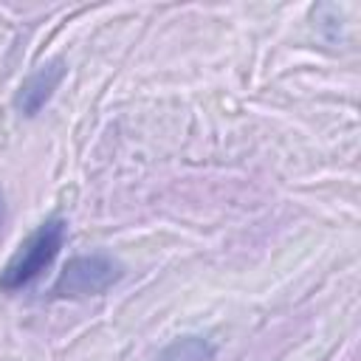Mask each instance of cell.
Wrapping results in <instances>:
<instances>
[{
    "label": "cell",
    "mask_w": 361,
    "mask_h": 361,
    "mask_svg": "<svg viewBox=\"0 0 361 361\" xmlns=\"http://www.w3.org/2000/svg\"><path fill=\"white\" fill-rule=\"evenodd\" d=\"M68 237V223L62 217H48L39 223L14 251V257L6 262L0 271V290L3 293H17L28 285H34L56 259L59 248L65 245Z\"/></svg>",
    "instance_id": "6da1fadb"
},
{
    "label": "cell",
    "mask_w": 361,
    "mask_h": 361,
    "mask_svg": "<svg viewBox=\"0 0 361 361\" xmlns=\"http://www.w3.org/2000/svg\"><path fill=\"white\" fill-rule=\"evenodd\" d=\"M121 276H124V265L116 257H110L104 251L79 254V257L68 259V265L59 271V276L54 282V296L56 299L102 296Z\"/></svg>",
    "instance_id": "7a4b0ae2"
},
{
    "label": "cell",
    "mask_w": 361,
    "mask_h": 361,
    "mask_svg": "<svg viewBox=\"0 0 361 361\" xmlns=\"http://www.w3.org/2000/svg\"><path fill=\"white\" fill-rule=\"evenodd\" d=\"M65 62L62 59H51L45 65H39L34 73H28L14 96V107L20 116H37L48 102L51 96L56 93V87L62 85L65 79Z\"/></svg>",
    "instance_id": "3957f363"
},
{
    "label": "cell",
    "mask_w": 361,
    "mask_h": 361,
    "mask_svg": "<svg viewBox=\"0 0 361 361\" xmlns=\"http://www.w3.org/2000/svg\"><path fill=\"white\" fill-rule=\"evenodd\" d=\"M155 361H214V347L203 336H183L166 344Z\"/></svg>",
    "instance_id": "277c9868"
},
{
    "label": "cell",
    "mask_w": 361,
    "mask_h": 361,
    "mask_svg": "<svg viewBox=\"0 0 361 361\" xmlns=\"http://www.w3.org/2000/svg\"><path fill=\"white\" fill-rule=\"evenodd\" d=\"M3 220H6V200H3V195H0V226H3Z\"/></svg>",
    "instance_id": "5b68a950"
}]
</instances>
